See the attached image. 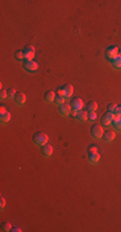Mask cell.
<instances>
[{
	"label": "cell",
	"mask_w": 121,
	"mask_h": 232,
	"mask_svg": "<svg viewBox=\"0 0 121 232\" xmlns=\"http://www.w3.org/2000/svg\"><path fill=\"white\" fill-rule=\"evenodd\" d=\"M48 142V135L45 133H36L34 135V143L36 144V146H40V147H43L44 144H47Z\"/></svg>",
	"instance_id": "1"
},
{
	"label": "cell",
	"mask_w": 121,
	"mask_h": 232,
	"mask_svg": "<svg viewBox=\"0 0 121 232\" xmlns=\"http://www.w3.org/2000/svg\"><path fill=\"white\" fill-rule=\"evenodd\" d=\"M22 52H23V57L26 61H32V58L35 57V48L32 45H26Z\"/></svg>",
	"instance_id": "2"
},
{
	"label": "cell",
	"mask_w": 121,
	"mask_h": 232,
	"mask_svg": "<svg viewBox=\"0 0 121 232\" xmlns=\"http://www.w3.org/2000/svg\"><path fill=\"white\" fill-rule=\"evenodd\" d=\"M117 56H119V47L111 45V47H108L106 49V57L108 58V60H115Z\"/></svg>",
	"instance_id": "3"
},
{
	"label": "cell",
	"mask_w": 121,
	"mask_h": 232,
	"mask_svg": "<svg viewBox=\"0 0 121 232\" xmlns=\"http://www.w3.org/2000/svg\"><path fill=\"white\" fill-rule=\"evenodd\" d=\"M113 117L115 115L111 112H107L104 115L102 116V125L103 126H108V125H112V121H113Z\"/></svg>",
	"instance_id": "4"
},
{
	"label": "cell",
	"mask_w": 121,
	"mask_h": 232,
	"mask_svg": "<svg viewBox=\"0 0 121 232\" xmlns=\"http://www.w3.org/2000/svg\"><path fill=\"white\" fill-rule=\"evenodd\" d=\"M23 67H25V70L34 72V71H36L39 69V63L35 62V61H25L23 62Z\"/></svg>",
	"instance_id": "5"
},
{
	"label": "cell",
	"mask_w": 121,
	"mask_h": 232,
	"mask_svg": "<svg viewBox=\"0 0 121 232\" xmlns=\"http://www.w3.org/2000/svg\"><path fill=\"white\" fill-rule=\"evenodd\" d=\"M58 108H59V113L62 116H68V115H71V111H72L71 104H67V103H63V104H61V106H58Z\"/></svg>",
	"instance_id": "6"
},
{
	"label": "cell",
	"mask_w": 121,
	"mask_h": 232,
	"mask_svg": "<svg viewBox=\"0 0 121 232\" xmlns=\"http://www.w3.org/2000/svg\"><path fill=\"white\" fill-rule=\"evenodd\" d=\"M103 126H101V125H94L93 128H92V135L94 138H101V137H103Z\"/></svg>",
	"instance_id": "7"
},
{
	"label": "cell",
	"mask_w": 121,
	"mask_h": 232,
	"mask_svg": "<svg viewBox=\"0 0 121 232\" xmlns=\"http://www.w3.org/2000/svg\"><path fill=\"white\" fill-rule=\"evenodd\" d=\"M71 107L74 108V110H83V107H84V102H83V99L81 98H74L72 101H71Z\"/></svg>",
	"instance_id": "8"
},
{
	"label": "cell",
	"mask_w": 121,
	"mask_h": 232,
	"mask_svg": "<svg viewBox=\"0 0 121 232\" xmlns=\"http://www.w3.org/2000/svg\"><path fill=\"white\" fill-rule=\"evenodd\" d=\"M115 131L113 130H107V131H104V133H103V141H104V142H107V143H110V142H112V141L115 139Z\"/></svg>",
	"instance_id": "9"
},
{
	"label": "cell",
	"mask_w": 121,
	"mask_h": 232,
	"mask_svg": "<svg viewBox=\"0 0 121 232\" xmlns=\"http://www.w3.org/2000/svg\"><path fill=\"white\" fill-rule=\"evenodd\" d=\"M0 120L2 122H8L11 120V112H8L4 107L0 108Z\"/></svg>",
	"instance_id": "10"
},
{
	"label": "cell",
	"mask_w": 121,
	"mask_h": 232,
	"mask_svg": "<svg viewBox=\"0 0 121 232\" xmlns=\"http://www.w3.org/2000/svg\"><path fill=\"white\" fill-rule=\"evenodd\" d=\"M52 153H53V147L50 146V144H44V146L41 147V155L43 156L49 157V156H52Z\"/></svg>",
	"instance_id": "11"
},
{
	"label": "cell",
	"mask_w": 121,
	"mask_h": 232,
	"mask_svg": "<svg viewBox=\"0 0 121 232\" xmlns=\"http://www.w3.org/2000/svg\"><path fill=\"white\" fill-rule=\"evenodd\" d=\"M62 88H63V90H65V98H66V99H67V98H70L71 95H72V93H74V88H72V85L66 84V85L62 86Z\"/></svg>",
	"instance_id": "12"
},
{
	"label": "cell",
	"mask_w": 121,
	"mask_h": 232,
	"mask_svg": "<svg viewBox=\"0 0 121 232\" xmlns=\"http://www.w3.org/2000/svg\"><path fill=\"white\" fill-rule=\"evenodd\" d=\"M112 126H113L116 130H121V116L115 115L113 121H112Z\"/></svg>",
	"instance_id": "13"
},
{
	"label": "cell",
	"mask_w": 121,
	"mask_h": 232,
	"mask_svg": "<svg viewBox=\"0 0 121 232\" xmlns=\"http://www.w3.org/2000/svg\"><path fill=\"white\" fill-rule=\"evenodd\" d=\"M44 99H45L47 102H53L56 99V93L52 92V90H48V92H45V94H44Z\"/></svg>",
	"instance_id": "14"
},
{
	"label": "cell",
	"mask_w": 121,
	"mask_h": 232,
	"mask_svg": "<svg viewBox=\"0 0 121 232\" xmlns=\"http://www.w3.org/2000/svg\"><path fill=\"white\" fill-rule=\"evenodd\" d=\"M76 119L79 121H86L88 120V112L84 111V110H80L77 112V115H76Z\"/></svg>",
	"instance_id": "15"
},
{
	"label": "cell",
	"mask_w": 121,
	"mask_h": 232,
	"mask_svg": "<svg viewBox=\"0 0 121 232\" xmlns=\"http://www.w3.org/2000/svg\"><path fill=\"white\" fill-rule=\"evenodd\" d=\"M14 101H16L17 104H23L25 101H26V95H25V93H18V94L16 95Z\"/></svg>",
	"instance_id": "16"
},
{
	"label": "cell",
	"mask_w": 121,
	"mask_h": 232,
	"mask_svg": "<svg viewBox=\"0 0 121 232\" xmlns=\"http://www.w3.org/2000/svg\"><path fill=\"white\" fill-rule=\"evenodd\" d=\"M89 161H90L92 164H97L98 161H99V153H98V152L89 153Z\"/></svg>",
	"instance_id": "17"
},
{
	"label": "cell",
	"mask_w": 121,
	"mask_h": 232,
	"mask_svg": "<svg viewBox=\"0 0 121 232\" xmlns=\"http://www.w3.org/2000/svg\"><path fill=\"white\" fill-rule=\"evenodd\" d=\"M112 65L115 69H121V56H117L115 60H112Z\"/></svg>",
	"instance_id": "18"
},
{
	"label": "cell",
	"mask_w": 121,
	"mask_h": 232,
	"mask_svg": "<svg viewBox=\"0 0 121 232\" xmlns=\"http://www.w3.org/2000/svg\"><path fill=\"white\" fill-rule=\"evenodd\" d=\"M65 97H62V95H56V99H54V102H56V104L57 106H61V104H63L65 103Z\"/></svg>",
	"instance_id": "19"
},
{
	"label": "cell",
	"mask_w": 121,
	"mask_h": 232,
	"mask_svg": "<svg viewBox=\"0 0 121 232\" xmlns=\"http://www.w3.org/2000/svg\"><path fill=\"white\" fill-rule=\"evenodd\" d=\"M97 107H98V104H97V102H94V101H90L88 103V110L89 111H95Z\"/></svg>",
	"instance_id": "20"
},
{
	"label": "cell",
	"mask_w": 121,
	"mask_h": 232,
	"mask_svg": "<svg viewBox=\"0 0 121 232\" xmlns=\"http://www.w3.org/2000/svg\"><path fill=\"white\" fill-rule=\"evenodd\" d=\"M107 108H108V112H111V113H113V115H116V110H117V106H116V104L110 103Z\"/></svg>",
	"instance_id": "21"
},
{
	"label": "cell",
	"mask_w": 121,
	"mask_h": 232,
	"mask_svg": "<svg viewBox=\"0 0 121 232\" xmlns=\"http://www.w3.org/2000/svg\"><path fill=\"white\" fill-rule=\"evenodd\" d=\"M88 119L90 120V121L97 120V113H95V111H89V112H88Z\"/></svg>",
	"instance_id": "22"
},
{
	"label": "cell",
	"mask_w": 121,
	"mask_h": 232,
	"mask_svg": "<svg viewBox=\"0 0 121 232\" xmlns=\"http://www.w3.org/2000/svg\"><path fill=\"white\" fill-rule=\"evenodd\" d=\"M2 230H3V231H11V230H12V226H11L9 222H4V223L2 224Z\"/></svg>",
	"instance_id": "23"
},
{
	"label": "cell",
	"mask_w": 121,
	"mask_h": 232,
	"mask_svg": "<svg viewBox=\"0 0 121 232\" xmlns=\"http://www.w3.org/2000/svg\"><path fill=\"white\" fill-rule=\"evenodd\" d=\"M7 92H8V98H16V95H17V94H16V90L13 89V88L8 89Z\"/></svg>",
	"instance_id": "24"
},
{
	"label": "cell",
	"mask_w": 121,
	"mask_h": 232,
	"mask_svg": "<svg viewBox=\"0 0 121 232\" xmlns=\"http://www.w3.org/2000/svg\"><path fill=\"white\" fill-rule=\"evenodd\" d=\"M92 152H98V148H97L95 144H90V146H89V148H88V153H92Z\"/></svg>",
	"instance_id": "25"
},
{
	"label": "cell",
	"mask_w": 121,
	"mask_h": 232,
	"mask_svg": "<svg viewBox=\"0 0 121 232\" xmlns=\"http://www.w3.org/2000/svg\"><path fill=\"white\" fill-rule=\"evenodd\" d=\"M14 57H16V60H22V58H25L23 57V52H22V51H17L16 54H14Z\"/></svg>",
	"instance_id": "26"
},
{
	"label": "cell",
	"mask_w": 121,
	"mask_h": 232,
	"mask_svg": "<svg viewBox=\"0 0 121 232\" xmlns=\"http://www.w3.org/2000/svg\"><path fill=\"white\" fill-rule=\"evenodd\" d=\"M7 97H8V92H7L5 89H2V93H0V98H2L3 101H4V99H5Z\"/></svg>",
	"instance_id": "27"
},
{
	"label": "cell",
	"mask_w": 121,
	"mask_h": 232,
	"mask_svg": "<svg viewBox=\"0 0 121 232\" xmlns=\"http://www.w3.org/2000/svg\"><path fill=\"white\" fill-rule=\"evenodd\" d=\"M57 94L58 95H62V97H65V90H63V88H59L57 90Z\"/></svg>",
	"instance_id": "28"
},
{
	"label": "cell",
	"mask_w": 121,
	"mask_h": 232,
	"mask_svg": "<svg viewBox=\"0 0 121 232\" xmlns=\"http://www.w3.org/2000/svg\"><path fill=\"white\" fill-rule=\"evenodd\" d=\"M4 206H5V200H4V197H2V200H0V208L4 209Z\"/></svg>",
	"instance_id": "29"
},
{
	"label": "cell",
	"mask_w": 121,
	"mask_h": 232,
	"mask_svg": "<svg viewBox=\"0 0 121 232\" xmlns=\"http://www.w3.org/2000/svg\"><path fill=\"white\" fill-rule=\"evenodd\" d=\"M116 115L121 116V106H117V110H116Z\"/></svg>",
	"instance_id": "30"
},
{
	"label": "cell",
	"mask_w": 121,
	"mask_h": 232,
	"mask_svg": "<svg viewBox=\"0 0 121 232\" xmlns=\"http://www.w3.org/2000/svg\"><path fill=\"white\" fill-rule=\"evenodd\" d=\"M77 110H74V108H72V111H71V115H72V117H76V115H77Z\"/></svg>",
	"instance_id": "31"
},
{
	"label": "cell",
	"mask_w": 121,
	"mask_h": 232,
	"mask_svg": "<svg viewBox=\"0 0 121 232\" xmlns=\"http://www.w3.org/2000/svg\"><path fill=\"white\" fill-rule=\"evenodd\" d=\"M11 231H13V232H21V228H18V227H14V228H12Z\"/></svg>",
	"instance_id": "32"
}]
</instances>
